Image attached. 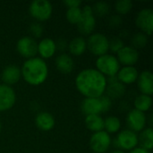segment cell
I'll return each mask as SVG.
<instances>
[{
	"instance_id": "cell-29",
	"label": "cell",
	"mask_w": 153,
	"mask_h": 153,
	"mask_svg": "<svg viewBox=\"0 0 153 153\" xmlns=\"http://www.w3.org/2000/svg\"><path fill=\"white\" fill-rule=\"evenodd\" d=\"M65 17L68 22L71 24H77L82 17V8L81 7H73L67 8L65 13Z\"/></svg>"
},
{
	"instance_id": "cell-27",
	"label": "cell",
	"mask_w": 153,
	"mask_h": 153,
	"mask_svg": "<svg viewBox=\"0 0 153 153\" xmlns=\"http://www.w3.org/2000/svg\"><path fill=\"white\" fill-rule=\"evenodd\" d=\"M91 9H92V13L94 16L103 17L108 13L110 10V6L105 1H100V2L95 3L93 5H91Z\"/></svg>"
},
{
	"instance_id": "cell-32",
	"label": "cell",
	"mask_w": 153,
	"mask_h": 153,
	"mask_svg": "<svg viewBox=\"0 0 153 153\" xmlns=\"http://www.w3.org/2000/svg\"><path fill=\"white\" fill-rule=\"evenodd\" d=\"M108 41H109V50H111L114 53H117L125 46L124 41L118 37H113L110 39H108Z\"/></svg>"
},
{
	"instance_id": "cell-25",
	"label": "cell",
	"mask_w": 153,
	"mask_h": 153,
	"mask_svg": "<svg viewBox=\"0 0 153 153\" xmlns=\"http://www.w3.org/2000/svg\"><path fill=\"white\" fill-rule=\"evenodd\" d=\"M134 104V109L145 113L149 111L152 108V96L140 94L135 98Z\"/></svg>"
},
{
	"instance_id": "cell-1",
	"label": "cell",
	"mask_w": 153,
	"mask_h": 153,
	"mask_svg": "<svg viewBox=\"0 0 153 153\" xmlns=\"http://www.w3.org/2000/svg\"><path fill=\"white\" fill-rule=\"evenodd\" d=\"M107 80L97 69L86 68L76 75L74 82L78 91L85 98H100L105 93Z\"/></svg>"
},
{
	"instance_id": "cell-34",
	"label": "cell",
	"mask_w": 153,
	"mask_h": 153,
	"mask_svg": "<svg viewBox=\"0 0 153 153\" xmlns=\"http://www.w3.org/2000/svg\"><path fill=\"white\" fill-rule=\"evenodd\" d=\"M122 23V18L118 14H114L109 17L108 19V25L111 28H117L119 27Z\"/></svg>"
},
{
	"instance_id": "cell-13",
	"label": "cell",
	"mask_w": 153,
	"mask_h": 153,
	"mask_svg": "<svg viewBox=\"0 0 153 153\" xmlns=\"http://www.w3.org/2000/svg\"><path fill=\"white\" fill-rule=\"evenodd\" d=\"M117 54V58L120 65L134 66L139 60V52L132 46H124Z\"/></svg>"
},
{
	"instance_id": "cell-28",
	"label": "cell",
	"mask_w": 153,
	"mask_h": 153,
	"mask_svg": "<svg viewBox=\"0 0 153 153\" xmlns=\"http://www.w3.org/2000/svg\"><path fill=\"white\" fill-rule=\"evenodd\" d=\"M133 2L131 0H119L115 3V10L118 15L127 14L133 8Z\"/></svg>"
},
{
	"instance_id": "cell-39",
	"label": "cell",
	"mask_w": 153,
	"mask_h": 153,
	"mask_svg": "<svg viewBox=\"0 0 153 153\" xmlns=\"http://www.w3.org/2000/svg\"><path fill=\"white\" fill-rule=\"evenodd\" d=\"M1 129H2V125H1V122H0V133H1Z\"/></svg>"
},
{
	"instance_id": "cell-20",
	"label": "cell",
	"mask_w": 153,
	"mask_h": 153,
	"mask_svg": "<svg viewBox=\"0 0 153 153\" xmlns=\"http://www.w3.org/2000/svg\"><path fill=\"white\" fill-rule=\"evenodd\" d=\"M56 69L64 74H71L74 68V62L73 57L66 54V53H62L58 55L56 58Z\"/></svg>"
},
{
	"instance_id": "cell-5",
	"label": "cell",
	"mask_w": 153,
	"mask_h": 153,
	"mask_svg": "<svg viewBox=\"0 0 153 153\" xmlns=\"http://www.w3.org/2000/svg\"><path fill=\"white\" fill-rule=\"evenodd\" d=\"M53 13L52 4L48 0H34L29 5L30 15L39 22L48 20Z\"/></svg>"
},
{
	"instance_id": "cell-9",
	"label": "cell",
	"mask_w": 153,
	"mask_h": 153,
	"mask_svg": "<svg viewBox=\"0 0 153 153\" xmlns=\"http://www.w3.org/2000/svg\"><path fill=\"white\" fill-rule=\"evenodd\" d=\"M16 50L26 59L35 57L38 54V42L30 36H24L17 41Z\"/></svg>"
},
{
	"instance_id": "cell-18",
	"label": "cell",
	"mask_w": 153,
	"mask_h": 153,
	"mask_svg": "<svg viewBox=\"0 0 153 153\" xmlns=\"http://www.w3.org/2000/svg\"><path fill=\"white\" fill-rule=\"evenodd\" d=\"M81 109L85 116L101 114L102 107L100 98H85L81 104Z\"/></svg>"
},
{
	"instance_id": "cell-24",
	"label": "cell",
	"mask_w": 153,
	"mask_h": 153,
	"mask_svg": "<svg viewBox=\"0 0 153 153\" xmlns=\"http://www.w3.org/2000/svg\"><path fill=\"white\" fill-rule=\"evenodd\" d=\"M138 143L140 147L147 151H152L153 147V131L152 127L144 128L138 136Z\"/></svg>"
},
{
	"instance_id": "cell-35",
	"label": "cell",
	"mask_w": 153,
	"mask_h": 153,
	"mask_svg": "<svg viewBox=\"0 0 153 153\" xmlns=\"http://www.w3.org/2000/svg\"><path fill=\"white\" fill-rule=\"evenodd\" d=\"M56 49H58L60 51H65L68 47V43L66 42V40L65 39H59L56 42Z\"/></svg>"
},
{
	"instance_id": "cell-7",
	"label": "cell",
	"mask_w": 153,
	"mask_h": 153,
	"mask_svg": "<svg viewBox=\"0 0 153 153\" xmlns=\"http://www.w3.org/2000/svg\"><path fill=\"white\" fill-rule=\"evenodd\" d=\"M112 140L110 135L103 131L93 133L90 138V147L94 153L107 152L111 145Z\"/></svg>"
},
{
	"instance_id": "cell-38",
	"label": "cell",
	"mask_w": 153,
	"mask_h": 153,
	"mask_svg": "<svg viewBox=\"0 0 153 153\" xmlns=\"http://www.w3.org/2000/svg\"><path fill=\"white\" fill-rule=\"evenodd\" d=\"M111 153H126V152H124L122 150H116V151H113Z\"/></svg>"
},
{
	"instance_id": "cell-11",
	"label": "cell",
	"mask_w": 153,
	"mask_h": 153,
	"mask_svg": "<svg viewBox=\"0 0 153 153\" xmlns=\"http://www.w3.org/2000/svg\"><path fill=\"white\" fill-rule=\"evenodd\" d=\"M126 124L129 127V130L134 133L142 132L147 124V117L145 113L136 109H132L127 114Z\"/></svg>"
},
{
	"instance_id": "cell-37",
	"label": "cell",
	"mask_w": 153,
	"mask_h": 153,
	"mask_svg": "<svg viewBox=\"0 0 153 153\" xmlns=\"http://www.w3.org/2000/svg\"><path fill=\"white\" fill-rule=\"evenodd\" d=\"M129 153H151L149 151L145 150V149H143L141 147H136L134 149H133L132 151H130Z\"/></svg>"
},
{
	"instance_id": "cell-36",
	"label": "cell",
	"mask_w": 153,
	"mask_h": 153,
	"mask_svg": "<svg viewBox=\"0 0 153 153\" xmlns=\"http://www.w3.org/2000/svg\"><path fill=\"white\" fill-rule=\"evenodd\" d=\"M64 4L68 8L80 7V5L82 4V1H80V0H65Z\"/></svg>"
},
{
	"instance_id": "cell-2",
	"label": "cell",
	"mask_w": 153,
	"mask_h": 153,
	"mask_svg": "<svg viewBox=\"0 0 153 153\" xmlns=\"http://www.w3.org/2000/svg\"><path fill=\"white\" fill-rule=\"evenodd\" d=\"M21 74L27 83L32 86H38L47 80L48 67L45 60L35 56L26 59L23 62L21 67Z\"/></svg>"
},
{
	"instance_id": "cell-15",
	"label": "cell",
	"mask_w": 153,
	"mask_h": 153,
	"mask_svg": "<svg viewBox=\"0 0 153 153\" xmlns=\"http://www.w3.org/2000/svg\"><path fill=\"white\" fill-rule=\"evenodd\" d=\"M22 78L21 68L15 65H6L1 73V80L4 84L11 86L17 83Z\"/></svg>"
},
{
	"instance_id": "cell-33",
	"label": "cell",
	"mask_w": 153,
	"mask_h": 153,
	"mask_svg": "<svg viewBox=\"0 0 153 153\" xmlns=\"http://www.w3.org/2000/svg\"><path fill=\"white\" fill-rule=\"evenodd\" d=\"M101 107H102V113H106L109 111L112 108V100L108 98L107 95H102L100 97Z\"/></svg>"
},
{
	"instance_id": "cell-31",
	"label": "cell",
	"mask_w": 153,
	"mask_h": 153,
	"mask_svg": "<svg viewBox=\"0 0 153 153\" xmlns=\"http://www.w3.org/2000/svg\"><path fill=\"white\" fill-rule=\"evenodd\" d=\"M29 31L31 35V38H40L43 34V26L38 22H32L29 27Z\"/></svg>"
},
{
	"instance_id": "cell-4",
	"label": "cell",
	"mask_w": 153,
	"mask_h": 153,
	"mask_svg": "<svg viewBox=\"0 0 153 153\" xmlns=\"http://www.w3.org/2000/svg\"><path fill=\"white\" fill-rule=\"evenodd\" d=\"M87 48L94 56H103L109 50V41L106 35L96 32L91 33L86 40Z\"/></svg>"
},
{
	"instance_id": "cell-26",
	"label": "cell",
	"mask_w": 153,
	"mask_h": 153,
	"mask_svg": "<svg viewBox=\"0 0 153 153\" xmlns=\"http://www.w3.org/2000/svg\"><path fill=\"white\" fill-rule=\"evenodd\" d=\"M104 129L105 132L109 134H116L121 129V121L117 117L109 116L104 119Z\"/></svg>"
},
{
	"instance_id": "cell-12",
	"label": "cell",
	"mask_w": 153,
	"mask_h": 153,
	"mask_svg": "<svg viewBox=\"0 0 153 153\" xmlns=\"http://www.w3.org/2000/svg\"><path fill=\"white\" fill-rule=\"evenodd\" d=\"M16 101L14 90L8 85L0 84V112L11 109Z\"/></svg>"
},
{
	"instance_id": "cell-30",
	"label": "cell",
	"mask_w": 153,
	"mask_h": 153,
	"mask_svg": "<svg viewBox=\"0 0 153 153\" xmlns=\"http://www.w3.org/2000/svg\"><path fill=\"white\" fill-rule=\"evenodd\" d=\"M147 42H148V36L143 32H137L131 39L132 47L134 48L135 49L145 47Z\"/></svg>"
},
{
	"instance_id": "cell-8",
	"label": "cell",
	"mask_w": 153,
	"mask_h": 153,
	"mask_svg": "<svg viewBox=\"0 0 153 153\" xmlns=\"http://www.w3.org/2000/svg\"><path fill=\"white\" fill-rule=\"evenodd\" d=\"M116 146L122 151H132L138 145V135L136 133L125 129L118 133L116 141Z\"/></svg>"
},
{
	"instance_id": "cell-17",
	"label": "cell",
	"mask_w": 153,
	"mask_h": 153,
	"mask_svg": "<svg viewBox=\"0 0 153 153\" xmlns=\"http://www.w3.org/2000/svg\"><path fill=\"white\" fill-rule=\"evenodd\" d=\"M56 51V41L50 38H45L38 43V53L43 60L52 57Z\"/></svg>"
},
{
	"instance_id": "cell-10",
	"label": "cell",
	"mask_w": 153,
	"mask_h": 153,
	"mask_svg": "<svg viewBox=\"0 0 153 153\" xmlns=\"http://www.w3.org/2000/svg\"><path fill=\"white\" fill-rule=\"evenodd\" d=\"M135 24L147 36H151L153 30V11L151 8H143L138 12L135 17Z\"/></svg>"
},
{
	"instance_id": "cell-6",
	"label": "cell",
	"mask_w": 153,
	"mask_h": 153,
	"mask_svg": "<svg viewBox=\"0 0 153 153\" xmlns=\"http://www.w3.org/2000/svg\"><path fill=\"white\" fill-rule=\"evenodd\" d=\"M78 31L83 35H91L96 26V18L92 13L91 5L86 4L82 8V17L76 24Z\"/></svg>"
},
{
	"instance_id": "cell-23",
	"label": "cell",
	"mask_w": 153,
	"mask_h": 153,
	"mask_svg": "<svg viewBox=\"0 0 153 153\" xmlns=\"http://www.w3.org/2000/svg\"><path fill=\"white\" fill-rule=\"evenodd\" d=\"M84 122L86 127L93 133H97L104 130V119L100 115L86 116Z\"/></svg>"
},
{
	"instance_id": "cell-14",
	"label": "cell",
	"mask_w": 153,
	"mask_h": 153,
	"mask_svg": "<svg viewBox=\"0 0 153 153\" xmlns=\"http://www.w3.org/2000/svg\"><path fill=\"white\" fill-rule=\"evenodd\" d=\"M126 85L121 83L117 80V76L109 77L108 80H107V87L105 92H107V96L111 100L119 99L123 97L126 94Z\"/></svg>"
},
{
	"instance_id": "cell-22",
	"label": "cell",
	"mask_w": 153,
	"mask_h": 153,
	"mask_svg": "<svg viewBox=\"0 0 153 153\" xmlns=\"http://www.w3.org/2000/svg\"><path fill=\"white\" fill-rule=\"evenodd\" d=\"M68 50L69 52L74 56H79L84 54V52L87 49V44H86V39L82 37H75L69 43H68Z\"/></svg>"
},
{
	"instance_id": "cell-19",
	"label": "cell",
	"mask_w": 153,
	"mask_h": 153,
	"mask_svg": "<svg viewBox=\"0 0 153 153\" xmlns=\"http://www.w3.org/2000/svg\"><path fill=\"white\" fill-rule=\"evenodd\" d=\"M139 75L138 70L134 66H124L119 69L117 78L124 85L132 84L137 81Z\"/></svg>"
},
{
	"instance_id": "cell-16",
	"label": "cell",
	"mask_w": 153,
	"mask_h": 153,
	"mask_svg": "<svg viewBox=\"0 0 153 153\" xmlns=\"http://www.w3.org/2000/svg\"><path fill=\"white\" fill-rule=\"evenodd\" d=\"M137 87L142 94L152 96L153 93V74L149 70H144L139 74L137 78Z\"/></svg>"
},
{
	"instance_id": "cell-3",
	"label": "cell",
	"mask_w": 153,
	"mask_h": 153,
	"mask_svg": "<svg viewBox=\"0 0 153 153\" xmlns=\"http://www.w3.org/2000/svg\"><path fill=\"white\" fill-rule=\"evenodd\" d=\"M104 76L114 77L117 76L119 69L120 64L114 55L105 54L100 56L96 60V68Z\"/></svg>"
},
{
	"instance_id": "cell-21",
	"label": "cell",
	"mask_w": 153,
	"mask_h": 153,
	"mask_svg": "<svg viewBox=\"0 0 153 153\" xmlns=\"http://www.w3.org/2000/svg\"><path fill=\"white\" fill-rule=\"evenodd\" d=\"M55 124H56V121H55L53 115H51L48 112H45V111L40 112L35 117L36 126L39 130L44 131V132L51 131L54 128Z\"/></svg>"
}]
</instances>
